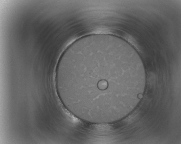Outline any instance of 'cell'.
I'll return each instance as SVG.
<instances>
[{"mask_svg": "<svg viewBox=\"0 0 181 144\" xmlns=\"http://www.w3.org/2000/svg\"><path fill=\"white\" fill-rule=\"evenodd\" d=\"M58 71L79 105L108 107L126 103L146 76L141 59L115 37L97 36L69 47Z\"/></svg>", "mask_w": 181, "mask_h": 144, "instance_id": "1", "label": "cell"}]
</instances>
